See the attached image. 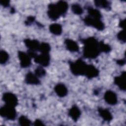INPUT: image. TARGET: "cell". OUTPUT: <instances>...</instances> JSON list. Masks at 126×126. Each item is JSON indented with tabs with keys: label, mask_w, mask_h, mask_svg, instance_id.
<instances>
[{
	"label": "cell",
	"mask_w": 126,
	"mask_h": 126,
	"mask_svg": "<svg viewBox=\"0 0 126 126\" xmlns=\"http://www.w3.org/2000/svg\"><path fill=\"white\" fill-rule=\"evenodd\" d=\"M117 37L118 39L121 41L122 43H125L126 42V34H125V31L124 30H122V31H120L117 35Z\"/></svg>",
	"instance_id": "obj_28"
},
{
	"label": "cell",
	"mask_w": 126,
	"mask_h": 126,
	"mask_svg": "<svg viewBox=\"0 0 126 126\" xmlns=\"http://www.w3.org/2000/svg\"><path fill=\"white\" fill-rule=\"evenodd\" d=\"M69 68L71 73L75 76H85L88 64L83 60L78 59L74 62L69 61Z\"/></svg>",
	"instance_id": "obj_2"
},
{
	"label": "cell",
	"mask_w": 126,
	"mask_h": 126,
	"mask_svg": "<svg viewBox=\"0 0 126 126\" xmlns=\"http://www.w3.org/2000/svg\"><path fill=\"white\" fill-rule=\"evenodd\" d=\"M83 21L86 26L95 28L98 31H102L105 28V25L101 19L94 18L87 15Z\"/></svg>",
	"instance_id": "obj_4"
},
{
	"label": "cell",
	"mask_w": 126,
	"mask_h": 126,
	"mask_svg": "<svg viewBox=\"0 0 126 126\" xmlns=\"http://www.w3.org/2000/svg\"><path fill=\"white\" fill-rule=\"evenodd\" d=\"M54 91L56 94L60 97L65 96L68 93V90L65 85L63 83H58L54 87Z\"/></svg>",
	"instance_id": "obj_16"
},
{
	"label": "cell",
	"mask_w": 126,
	"mask_h": 126,
	"mask_svg": "<svg viewBox=\"0 0 126 126\" xmlns=\"http://www.w3.org/2000/svg\"><path fill=\"white\" fill-rule=\"evenodd\" d=\"M33 126H44L45 125L44 123L40 120L39 119H36L34 122H33Z\"/></svg>",
	"instance_id": "obj_31"
},
{
	"label": "cell",
	"mask_w": 126,
	"mask_h": 126,
	"mask_svg": "<svg viewBox=\"0 0 126 126\" xmlns=\"http://www.w3.org/2000/svg\"><path fill=\"white\" fill-rule=\"evenodd\" d=\"M71 11L73 13L77 15H80L83 13V9L78 3H73L71 5Z\"/></svg>",
	"instance_id": "obj_23"
},
{
	"label": "cell",
	"mask_w": 126,
	"mask_h": 126,
	"mask_svg": "<svg viewBox=\"0 0 126 126\" xmlns=\"http://www.w3.org/2000/svg\"><path fill=\"white\" fill-rule=\"evenodd\" d=\"M125 22H126V20L125 19H123V20H121L119 22V27H120L121 28L124 29L125 27Z\"/></svg>",
	"instance_id": "obj_32"
},
{
	"label": "cell",
	"mask_w": 126,
	"mask_h": 126,
	"mask_svg": "<svg viewBox=\"0 0 126 126\" xmlns=\"http://www.w3.org/2000/svg\"><path fill=\"white\" fill-rule=\"evenodd\" d=\"M24 42L25 46L28 48V50L33 51H38L40 43L37 40L26 38L24 40Z\"/></svg>",
	"instance_id": "obj_12"
},
{
	"label": "cell",
	"mask_w": 126,
	"mask_h": 126,
	"mask_svg": "<svg viewBox=\"0 0 126 126\" xmlns=\"http://www.w3.org/2000/svg\"><path fill=\"white\" fill-rule=\"evenodd\" d=\"M18 123L22 126H29L32 125V122L26 116L22 115L18 119Z\"/></svg>",
	"instance_id": "obj_24"
},
{
	"label": "cell",
	"mask_w": 126,
	"mask_h": 126,
	"mask_svg": "<svg viewBox=\"0 0 126 126\" xmlns=\"http://www.w3.org/2000/svg\"><path fill=\"white\" fill-rule=\"evenodd\" d=\"M0 3L3 7H7L10 5V1L8 0H0Z\"/></svg>",
	"instance_id": "obj_30"
},
{
	"label": "cell",
	"mask_w": 126,
	"mask_h": 126,
	"mask_svg": "<svg viewBox=\"0 0 126 126\" xmlns=\"http://www.w3.org/2000/svg\"><path fill=\"white\" fill-rule=\"evenodd\" d=\"M99 46L101 52L108 53L111 50V46L105 43L103 41H99Z\"/></svg>",
	"instance_id": "obj_25"
},
{
	"label": "cell",
	"mask_w": 126,
	"mask_h": 126,
	"mask_svg": "<svg viewBox=\"0 0 126 126\" xmlns=\"http://www.w3.org/2000/svg\"><path fill=\"white\" fill-rule=\"evenodd\" d=\"M98 112L99 116L103 120V121L107 122H110L112 120V114L108 109L99 107L98 108Z\"/></svg>",
	"instance_id": "obj_17"
},
{
	"label": "cell",
	"mask_w": 126,
	"mask_h": 126,
	"mask_svg": "<svg viewBox=\"0 0 126 126\" xmlns=\"http://www.w3.org/2000/svg\"><path fill=\"white\" fill-rule=\"evenodd\" d=\"M50 32L54 35H60L63 32V28L61 25L58 23L51 24L49 27Z\"/></svg>",
	"instance_id": "obj_19"
},
{
	"label": "cell",
	"mask_w": 126,
	"mask_h": 126,
	"mask_svg": "<svg viewBox=\"0 0 126 126\" xmlns=\"http://www.w3.org/2000/svg\"><path fill=\"white\" fill-rule=\"evenodd\" d=\"M47 15L48 17L53 21H56L60 17L61 15L57 7L56 3H50L48 5Z\"/></svg>",
	"instance_id": "obj_8"
},
{
	"label": "cell",
	"mask_w": 126,
	"mask_h": 126,
	"mask_svg": "<svg viewBox=\"0 0 126 126\" xmlns=\"http://www.w3.org/2000/svg\"><path fill=\"white\" fill-rule=\"evenodd\" d=\"M99 70L93 64H88L85 76L88 79L96 78L99 75Z\"/></svg>",
	"instance_id": "obj_14"
},
{
	"label": "cell",
	"mask_w": 126,
	"mask_h": 126,
	"mask_svg": "<svg viewBox=\"0 0 126 126\" xmlns=\"http://www.w3.org/2000/svg\"><path fill=\"white\" fill-rule=\"evenodd\" d=\"M87 11L88 15V16L96 19H101L102 15L100 11L96 8H94L92 7H87Z\"/></svg>",
	"instance_id": "obj_21"
},
{
	"label": "cell",
	"mask_w": 126,
	"mask_h": 126,
	"mask_svg": "<svg viewBox=\"0 0 126 126\" xmlns=\"http://www.w3.org/2000/svg\"><path fill=\"white\" fill-rule=\"evenodd\" d=\"M34 74L38 78H41L45 75L46 70L43 68V67H42L41 66H39L35 69Z\"/></svg>",
	"instance_id": "obj_27"
},
{
	"label": "cell",
	"mask_w": 126,
	"mask_h": 126,
	"mask_svg": "<svg viewBox=\"0 0 126 126\" xmlns=\"http://www.w3.org/2000/svg\"><path fill=\"white\" fill-rule=\"evenodd\" d=\"M18 57L20 61V65L22 68H27L32 64V58L26 52L18 51Z\"/></svg>",
	"instance_id": "obj_6"
},
{
	"label": "cell",
	"mask_w": 126,
	"mask_h": 126,
	"mask_svg": "<svg viewBox=\"0 0 126 126\" xmlns=\"http://www.w3.org/2000/svg\"><path fill=\"white\" fill-rule=\"evenodd\" d=\"M104 99L107 104L111 105H115L118 103L117 95L112 90H108L105 92Z\"/></svg>",
	"instance_id": "obj_9"
},
{
	"label": "cell",
	"mask_w": 126,
	"mask_h": 126,
	"mask_svg": "<svg viewBox=\"0 0 126 126\" xmlns=\"http://www.w3.org/2000/svg\"><path fill=\"white\" fill-rule=\"evenodd\" d=\"M126 71H123L119 76H115L114 78V84L118 86L121 91H125L126 89Z\"/></svg>",
	"instance_id": "obj_10"
},
{
	"label": "cell",
	"mask_w": 126,
	"mask_h": 126,
	"mask_svg": "<svg viewBox=\"0 0 126 126\" xmlns=\"http://www.w3.org/2000/svg\"><path fill=\"white\" fill-rule=\"evenodd\" d=\"M1 117L6 120L14 121L17 117V112L15 107L5 104L0 108Z\"/></svg>",
	"instance_id": "obj_3"
},
{
	"label": "cell",
	"mask_w": 126,
	"mask_h": 126,
	"mask_svg": "<svg viewBox=\"0 0 126 126\" xmlns=\"http://www.w3.org/2000/svg\"><path fill=\"white\" fill-rule=\"evenodd\" d=\"M82 42L84 44L83 54L85 58L94 59L99 55L101 52L99 46V41L95 37H89L83 39Z\"/></svg>",
	"instance_id": "obj_1"
},
{
	"label": "cell",
	"mask_w": 126,
	"mask_h": 126,
	"mask_svg": "<svg viewBox=\"0 0 126 126\" xmlns=\"http://www.w3.org/2000/svg\"><path fill=\"white\" fill-rule=\"evenodd\" d=\"M34 20H35L34 17H33L32 16H30L27 18V19L25 21V25L27 26H29L32 23Z\"/></svg>",
	"instance_id": "obj_29"
},
{
	"label": "cell",
	"mask_w": 126,
	"mask_h": 126,
	"mask_svg": "<svg viewBox=\"0 0 126 126\" xmlns=\"http://www.w3.org/2000/svg\"><path fill=\"white\" fill-rule=\"evenodd\" d=\"M64 44L65 45L66 49L71 52H77L79 50V46L78 43L74 40L66 38L64 40Z\"/></svg>",
	"instance_id": "obj_15"
},
{
	"label": "cell",
	"mask_w": 126,
	"mask_h": 126,
	"mask_svg": "<svg viewBox=\"0 0 126 126\" xmlns=\"http://www.w3.org/2000/svg\"><path fill=\"white\" fill-rule=\"evenodd\" d=\"M96 7L103 8L107 10L111 9V3L109 1L105 0H96L94 1Z\"/></svg>",
	"instance_id": "obj_20"
},
{
	"label": "cell",
	"mask_w": 126,
	"mask_h": 126,
	"mask_svg": "<svg viewBox=\"0 0 126 126\" xmlns=\"http://www.w3.org/2000/svg\"><path fill=\"white\" fill-rule=\"evenodd\" d=\"M116 63L121 66L124 65L126 63V60L125 59H120L116 61Z\"/></svg>",
	"instance_id": "obj_33"
},
{
	"label": "cell",
	"mask_w": 126,
	"mask_h": 126,
	"mask_svg": "<svg viewBox=\"0 0 126 126\" xmlns=\"http://www.w3.org/2000/svg\"><path fill=\"white\" fill-rule=\"evenodd\" d=\"M9 58L8 53L5 50H1L0 51V63L1 64H5Z\"/></svg>",
	"instance_id": "obj_26"
},
{
	"label": "cell",
	"mask_w": 126,
	"mask_h": 126,
	"mask_svg": "<svg viewBox=\"0 0 126 126\" xmlns=\"http://www.w3.org/2000/svg\"><path fill=\"white\" fill-rule=\"evenodd\" d=\"M56 5L61 15H65L68 8V3L64 0H60L56 3Z\"/></svg>",
	"instance_id": "obj_18"
},
{
	"label": "cell",
	"mask_w": 126,
	"mask_h": 126,
	"mask_svg": "<svg viewBox=\"0 0 126 126\" xmlns=\"http://www.w3.org/2000/svg\"><path fill=\"white\" fill-rule=\"evenodd\" d=\"M68 115L74 122H76L81 115V111L77 105H74L68 110Z\"/></svg>",
	"instance_id": "obj_13"
},
{
	"label": "cell",
	"mask_w": 126,
	"mask_h": 126,
	"mask_svg": "<svg viewBox=\"0 0 126 126\" xmlns=\"http://www.w3.org/2000/svg\"><path fill=\"white\" fill-rule=\"evenodd\" d=\"M2 99L5 102V104L6 105L16 107L18 104V99L17 96L11 92L3 93Z\"/></svg>",
	"instance_id": "obj_5"
},
{
	"label": "cell",
	"mask_w": 126,
	"mask_h": 126,
	"mask_svg": "<svg viewBox=\"0 0 126 126\" xmlns=\"http://www.w3.org/2000/svg\"><path fill=\"white\" fill-rule=\"evenodd\" d=\"M51 50V46L48 43L42 42L40 44L38 51L41 54H49Z\"/></svg>",
	"instance_id": "obj_22"
},
{
	"label": "cell",
	"mask_w": 126,
	"mask_h": 126,
	"mask_svg": "<svg viewBox=\"0 0 126 126\" xmlns=\"http://www.w3.org/2000/svg\"><path fill=\"white\" fill-rule=\"evenodd\" d=\"M34 62L42 67L48 66L50 63V56L49 54H40L36 55L33 58Z\"/></svg>",
	"instance_id": "obj_7"
},
{
	"label": "cell",
	"mask_w": 126,
	"mask_h": 126,
	"mask_svg": "<svg viewBox=\"0 0 126 126\" xmlns=\"http://www.w3.org/2000/svg\"><path fill=\"white\" fill-rule=\"evenodd\" d=\"M25 82L26 84L32 85H38L40 84L39 78L31 72H28L25 77Z\"/></svg>",
	"instance_id": "obj_11"
}]
</instances>
